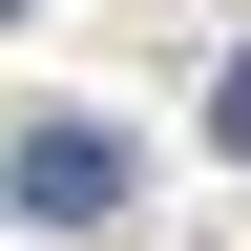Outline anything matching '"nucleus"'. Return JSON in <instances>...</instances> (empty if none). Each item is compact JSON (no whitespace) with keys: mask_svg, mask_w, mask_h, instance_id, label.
Segmentation results:
<instances>
[{"mask_svg":"<svg viewBox=\"0 0 251 251\" xmlns=\"http://www.w3.org/2000/svg\"><path fill=\"white\" fill-rule=\"evenodd\" d=\"M0 21H21V0H0Z\"/></svg>","mask_w":251,"mask_h":251,"instance_id":"7ed1b4c3","label":"nucleus"},{"mask_svg":"<svg viewBox=\"0 0 251 251\" xmlns=\"http://www.w3.org/2000/svg\"><path fill=\"white\" fill-rule=\"evenodd\" d=\"M209 147H230V168H251V63H230V84H209Z\"/></svg>","mask_w":251,"mask_h":251,"instance_id":"f03ea898","label":"nucleus"},{"mask_svg":"<svg viewBox=\"0 0 251 251\" xmlns=\"http://www.w3.org/2000/svg\"><path fill=\"white\" fill-rule=\"evenodd\" d=\"M0 209H21V230H105V209H126V126L42 105L21 147H0Z\"/></svg>","mask_w":251,"mask_h":251,"instance_id":"f257e3e1","label":"nucleus"}]
</instances>
